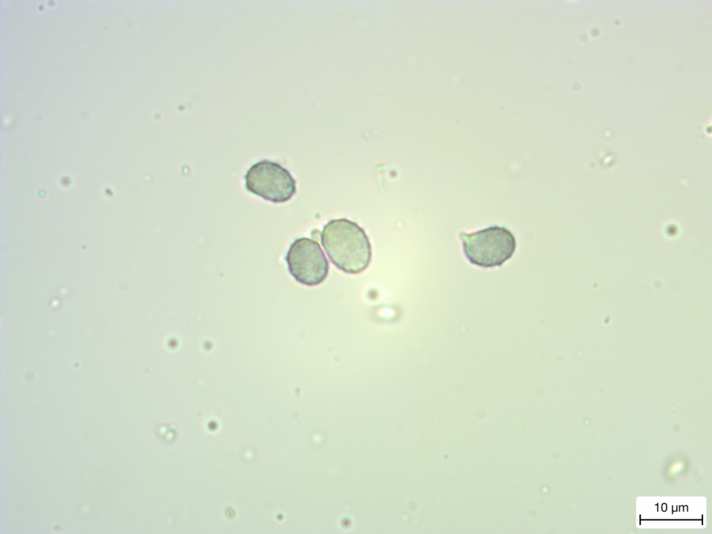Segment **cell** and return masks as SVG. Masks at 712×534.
<instances>
[{"label":"cell","mask_w":712,"mask_h":534,"mask_svg":"<svg viewBox=\"0 0 712 534\" xmlns=\"http://www.w3.org/2000/svg\"><path fill=\"white\" fill-rule=\"evenodd\" d=\"M322 245L331 261L347 273H359L371 260V245L364 230L346 218L329 221L321 232Z\"/></svg>","instance_id":"6da1fadb"},{"label":"cell","mask_w":712,"mask_h":534,"mask_svg":"<svg viewBox=\"0 0 712 534\" xmlns=\"http://www.w3.org/2000/svg\"><path fill=\"white\" fill-rule=\"evenodd\" d=\"M464 252L473 264L483 268L501 266L514 254L517 241L507 227L493 225L473 232H461Z\"/></svg>","instance_id":"7a4b0ae2"},{"label":"cell","mask_w":712,"mask_h":534,"mask_svg":"<svg viewBox=\"0 0 712 534\" xmlns=\"http://www.w3.org/2000/svg\"><path fill=\"white\" fill-rule=\"evenodd\" d=\"M289 270L300 283L307 286L321 284L329 270L328 261L319 243L302 237L291 245L286 257Z\"/></svg>","instance_id":"277c9868"},{"label":"cell","mask_w":712,"mask_h":534,"mask_svg":"<svg viewBox=\"0 0 712 534\" xmlns=\"http://www.w3.org/2000/svg\"><path fill=\"white\" fill-rule=\"evenodd\" d=\"M247 189L265 200L284 202L296 193V181L279 163L268 160L252 165L245 177Z\"/></svg>","instance_id":"3957f363"}]
</instances>
